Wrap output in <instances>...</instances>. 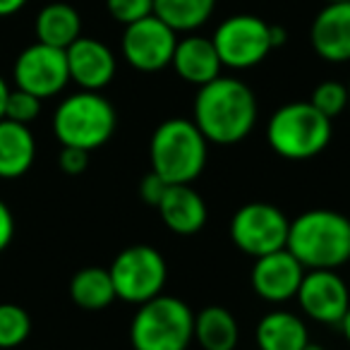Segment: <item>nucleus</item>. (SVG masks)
<instances>
[{"instance_id": "obj_1", "label": "nucleus", "mask_w": 350, "mask_h": 350, "mask_svg": "<svg viewBox=\"0 0 350 350\" xmlns=\"http://www.w3.org/2000/svg\"><path fill=\"white\" fill-rule=\"evenodd\" d=\"M259 108L254 92L238 77L219 75L200 87L192 108V120L209 144H240L254 130Z\"/></svg>"}, {"instance_id": "obj_2", "label": "nucleus", "mask_w": 350, "mask_h": 350, "mask_svg": "<svg viewBox=\"0 0 350 350\" xmlns=\"http://www.w3.org/2000/svg\"><path fill=\"white\" fill-rule=\"evenodd\" d=\"M286 250L305 269H338L350 262V219L334 209H310L291 221Z\"/></svg>"}, {"instance_id": "obj_3", "label": "nucleus", "mask_w": 350, "mask_h": 350, "mask_svg": "<svg viewBox=\"0 0 350 350\" xmlns=\"http://www.w3.org/2000/svg\"><path fill=\"white\" fill-rule=\"evenodd\" d=\"M209 142L187 118H170L154 130L149 142L151 170L168 185H192L202 175Z\"/></svg>"}, {"instance_id": "obj_4", "label": "nucleus", "mask_w": 350, "mask_h": 350, "mask_svg": "<svg viewBox=\"0 0 350 350\" xmlns=\"http://www.w3.org/2000/svg\"><path fill=\"white\" fill-rule=\"evenodd\" d=\"M195 338V312L173 295H156L142 302L130 324L135 350H187Z\"/></svg>"}, {"instance_id": "obj_5", "label": "nucleus", "mask_w": 350, "mask_h": 350, "mask_svg": "<svg viewBox=\"0 0 350 350\" xmlns=\"http://www.w3.org/2000/svg\"><path fill=\"white\" fill-rule=\"evenodd\" d=\"M116 108L101 92L70 94L53 113V132L60 146H79L94 151L103 146L116 132Z\"/></svg>"}, {"instance_id": "obj_6", "label": "nucleus", "mask_w": 350, "mask_h": 350, "mask_svg": "<svg viewBox=\"0 0 350 350\" xmlns=\"http://www.w3.org/2000/svg\"><path fill=\"white\" fill-rule=\"evenodd\" d=\"M334 125L310 101L281 106L267 122V142L288 161H305L329 146Z\"/></svg>"}, {"instance_id": "obj_7", "label": "nucleus", "mask_w": 350, "mask_h": 350, "mask_svg": "<svg viewBox=\"0 0 350 350\" xmlns=\"http://www.w3.org/2000/svg\"><path fill=\"white\" fill-rule=\"evenodd\" d=\"M116 288V297L132 305L161 295L168 281V267L163 254L151 245H132L125 247L108 269Z\"/></svg>"}, {"instance_id": "obj_8", "label": "nucleus", "mask_w": 350, "mask_h": 350, "mask_svg": "<svg viewBox=\"0 0 350 350\" xmlns=\"http://www.w3.org/2000/svg\"><path fill=\"white\" fill-rule=\"evenodd\" d=\"M221 65L230 70H250L264 63L273 51L271 25L257 15H230L211 36Z\"/></svg>"}, {"instance_id": "obj_9", "label": "nucleus", "mask_w": 350, "mask_h": 350, "mask_svg": "<svg viewBox=\"0 0 350 350\" xmlns=\"http://www.w3.org/2000/svg\"><path fill=\"white\" fill-rule=\"evenodd\" d=\"M288 230H291L288 216L269 202H250L240 206L230 219L233 245L254 259L286 247Z\"/></svg>"}, {"instance_id": "obj_10", "label": "nucleus", "mask_w": 350, "mask_h": 350, "mask_svg": "<svg viewBox=\"0 0 350 350\" xmlns=\"http://www.w3.org/2000/svg\"><path fill=\"white\" fill-rule=\"evenodd\" d=\"M120 46L127 65L137 72H161L170 68L178 46V31L156 15H149L125 27Z\"/></svg>"}, {"instance_id": "obj_11", "label": "nucleus", "mask_w": 350, "mask_h": 350, "mask_svg": "<svg viewBox=\"0 0 350 350\" xmlns=\"http://www.w3.org/2000/svg\"><path fill=\"white\" fill-rule=\"evenodd\" d=\"M12 77H15L17 89H25V92L34 94L44 101V98L55 96L68 87V55H65L63 49L36 41L17 55Z\"/></svg>"}, {"instance_id": "obj_12", "label": "nucleus", "mask_w": 350, "mask_h": 350, "mask_svg": "<svg viewBox=\"0 0 350 350\" xmlns=\"http://www.w3.org/2000/svg\"><path fill=\"white\" fill-rule=\"evenodd\" d=\"M297 305L317 324H340L350 307V291L336 269H307L297 288Z\"/></svg>"}, {"instance_id": "obj_13", "label": "nucleus", "mask_w": 350, "mask_h": 350, "mask_svg": "<svg viewBox=\"0 0 350 350\" xmlns=\"http://www.w3.org/2000/svg\"><path fill=\"white\" fill-rule=\"evenodd\" d=\"M305 271L307 269L283 247L254 259L250 281L262 300L281 305V302H288L297 295Z\"/></svg>"}, {"instance_id": "obj_14", "label": "nucleus", "mask_w": 350, "mask_h": 350, "mask_svg": "<svg viewBox=\"0 0 350 350\" xmlns=\"http://www.w3.org/2000/svg\"><path fill=\"white\" fill-rule=\"evenodd\" d=\"M65 55H68L70 82H75L84 92H101L116 77V55L103 41L79 36L72 46L65 49Z\"/></svg>"}, {"instance_id": "obj_15", "label": "nucleus", "mask_w": 350, "mask_h": 350, "mask_svg": "<svg viewBox=\"0 0 350 350\" xmlns=\"http://www.w3.org/2000/svg\"><path fill=\"white\" fill-rule=\"evenodd\" d=\"M310 44L326 63L350 60V0L331 3L317 12L310 29Z\"/></svg>"}, {"instance_id": "obj_16", "label": "nucleus", "mask_w": 350, "mask_h": 350, "mask_svg": "<svg viewBox=\"0 0 350 350\" xmlns=\"http://www.w3.org/2000/svg\"><path fill=\"white\" fill-rule=\"evenodd\" d=\"M165 228L175 235H195L204 228L209 209L200 192L192 185H168L161 204L156 206Z\"/></svg>"}, {"instance_id": "obj_17", "label": "nucleus", "mask_w": 350, "mask_h": 350, "mask_svg": "<svg viewBox=\"0 0 350 350\" xmlns=\"http://www.w3.org/2000/svg\"><path fill=\"white\" fill-rule=\"evenodd\" d=\"M170 68L187 84L204 87L211 79L219 77L224 65H221V58L216 53L214 41L206 39V36L187 34L185 39H178Z\"/></svg>"}, {"instance_id": "obj_18", "label": "nucleus", "mask_w": 350, "mask_h": 350, "mask_svg": "<svg viewBox=\"0 0 350 350\" xmlns=\"http://www.w3.org/2000/svg\"><path fill=\"white\" fill-rule=\"evenodd\" d=\"M36 159V142L29 125L8 118L0 120V178L15 180L31 168Z\"/></svg>"}, {"instance_id": "obj_19", "label": "nucleus", "mask_w": 350, "mask_h": 350, "mask_svg": "<svg viewBox=\"0 0 350 350\" xmlns=\"http://www.w3.org/2000/svg\"><path fill=\"white\" fill-rule=\"evenodd\" d=\"M254 338L259 350H302L310 343L305 321L288 310H273L264 314L257 324Z\"/></svg>"}, {"instance_id": "obj_20", "label": "nucleus", "mask_w": 350, "mask_h": 350, "mask_svg": "<svg viewBox=\"0 0 350 350\" xmlns=\"http://www.w3.org/2000/svg\"><path fill=\"white\" fill-rule=\"evenodd\" d=\"M34 31L36 41L65 51L82 36V17L68 3H49L36 15Z\"/></svg>"}, {"instance_id": "obj_21", "label": "nucleus", "mask_w": 350, "mask_h": 350, "mask_svg": "<svg viewBox=\"0 0 350 350\" xmlns=\"http://www.w3.org/2000/svg\"><path fill=\"white\" fill-rule=\"evenodd\" d=\"M195 338L204 350H235L240 326L233 312L221 305H209L195 314Z\"/></svg>"}, {"instance_id": "obj_22", "label": "nucleus", "mask_w": 350, "mask_h": 350, "mask_svg": "<svg viewBox=\"0 0 350 350\" xmlns=\"http://www.w3.org/2000/svg\"><path fill=\"white\" fill-rule=\"evenodd\" d=\"M70 297L77 307L89 312L106 310L116 297V288H113V278L108 269L101 267H84L70 281Z\"/></svg>"}, {"instance_id": "obj_23", "label": "nucleus", "mask_w": 350, "mask_h": 350, "mask_svg": "<svg viewBox=\"0 0 350 350\" xmlns=\"http://www.w3.org/2000/svg\"><path fill=\"white\" fill-rule=\"evenodd\" d=\"M216 0H154V15L178 34H192L214 15Z\"/></svg>"}, {"instance_id": "obj_24", "label": "nucleus", "mask_w": 350, "mask_h": 350, "mask_svg": "<svg viewBox=\"0 0 350 350\" xmlns=\"http://www.w3.org/2000/svg\"><path fill=\"white\" fill-rule=\"evenodd\" d=\"M31 334V317L15 302H0V350L20 348Z\"/></svg>"}, {"instance_id": "obj_25", "label": "nucleus", "mask_w": 350, "mask_h": 350, "mask_svg": "<svg viewBox=\"0 0 350 350\" xmlns=\"http://www.w3.org/2000/svg\"><path fill=\"white\" fill-rule=\"evenodd\" d=\"M310 103L321 116L334 120L336 116H340L348 108V87L343 82H338V79H324V82H319L314 87Z\"/></svg>"}, {"instance_id": "obj_26", "label": "nucleus", "mask_w": 350, "mask_h": 350, "mask_svg": "<svg viewBox=\"0 0 350 350\" xmlns=\"http://www.w3.org/2000/svg\"><path fill=\"white\" fill-rule=\"evenodd\" d=\"M41 116V98L25 89H10L5 101V116L8 120L20 122V125H31Z\"/></svg>"}, {"instance_id": "obj_27", "label": "nucleus", "mask_w": 350, "mask_h": 350, "mask_svg": "<svg viewBox=\"0 0 350 350\" xmlns=\"http://www.w3.org/2000/svg\"><path fill=\"white\" fill-rule=\"evenodd\" d=\"M106 10L113 20L127 27L154 15V0H106Z\"/></svg>"}, {"instance_id": "obj_28", "label": "nucleus", "mask_w": 350, "mask_h": 350, "mask_svg": "<svg viewBox=\"0 0 350 350\" xmlns=\"http://www.w3.org/2000/svg\"><path fill=\"white\" fill-rule=\"evenodd\" d=\"M58 165H60V170L68 175L84 173L89 165V151L79 149V146H63L58 156Z\"/></svg>"}, {"instance_id": "obj_29", "label": "nucleus", "mask_w": 350, "mask_h": 350, "mask_svg": "<svg viewBox=\"0 0 350 350\" xmlns=\"http://www.w3.org/2000/svg\"><path fill=\"white\" fill-rule=\"evenodd\" d=\"M165 190H168V183L161 180L154 170H149V173L139 180V197H142V202L149 206H159L165 195Z\"/></svg>"}, {"instance_id": "obj_30", "label": "nucleus", "mask_w": 350, "mask_h": 350, "mask_svg": "<svg viewBox=\"0 0 350 350\" xmlns=\"http://www.w3.org/2000/svg\"><path fill=\"white\" fill-rule=\"evenodd\" d=\"M12 238H15V216H12L10 206L0 200V254L10 247Z\"/></svg>"}, {"instance_id": "obj_31", "label": "nucleus", "mask_w": 350, "mask_h": 350, "mask_svg": "<svg viewBox=\"0 0 350 350\" xmlns=\"http://www.w3.org/2000/svg\"><path fill=\"white\" fill-rule=\"evenodd\" d=\"M27 3H29V0H0V17L17 15Z\"/></svg>"}, {"instance_id": "obj_32", "label": "nucleus", "mask_w": 350, "mask_h": 350, "mask_svg": "<svg viewBox=\"0 0 350 350\" xmlns=\"http://www.w3.org/2000/svg\"><path fill=\"white\" fill-rule=\"evenodd\" d=\"M286 41H288V31L283 29L281 25H271V44H273V49H281Z\"/></svg>"}, {"instance_id": "obj_33", "label": "nucleus", "mask_w": 350, "mask_h": 350, "mask_svg": "<svg viewBox=\"0 0 350 350\" xmlns=\"http://www.w3.org/2000/svg\"><path fill=\"white\" fill-rule=\"evenodd\" d=\"M8 94H10V87H8L5 77L0 75V120L5 116V101H8Z\"/></svg>"}, {"instance_id": "obj_34", "label": "nucleus", "mask_w": 350, "mask_h": 350, "mask_svg": "<svg viewBox=\"0 0 350 350\" xmlns=\"http://www.w3.org/2000/svg\"><path fill=\"white\" fill-rule=\"evenodd\" d=\"M340 331H343V338L348 340V345H350V307H348V312H345V317H343V321H340Z\"/></svg>"}, {"instance_id": "obj_35", "label": "nucleus", "mask_w": 350, "mask_h": 350, "mask_svg": "<svg viewBox=\"0 0 350 350\" xmlns=\"http://www.w3.org/2000/svg\"><path fill=\"white\" fill-rule=\"evenodd\" d=\"M302 350H324V348H321V345H317V343H307Z\"/></svg>"}, {"instance_id": "obj_36", "label": "nucleus", "mask_w": 350, "mask_h": 350, "mask_svg": "<svg viewBox=\"0 0 350 350\" xmlns=\"http://www.w3.org/2000/svg\"><path fill=\"white\" fill-rule=\"evenodd\" d=\"M326 5H331V3H348V0H324Z\"/></svg>"}, {"instance_id": "obj_37", "label": "nucleus", "mask_w": 350, "mask_h": 350, "mask_svg": "<svg viewBox=\"0 0 350 350\" xmlns=\"http://www.w3.org/2000/svg\"><path fill=\"white\" fill-rule=\"evenodd\" d=\"M345 87H348V108H350V82L345 84Z\"/></svg>"}]
</instances>
